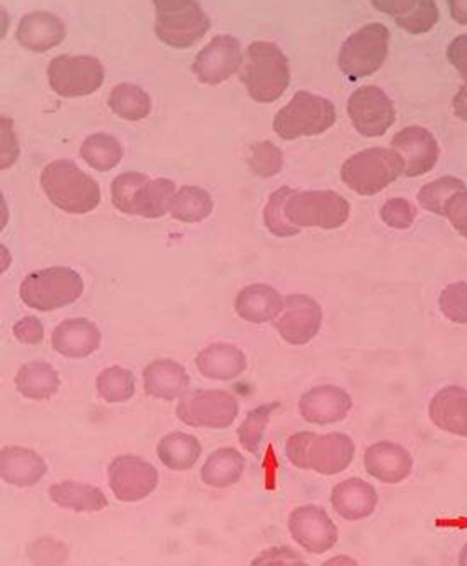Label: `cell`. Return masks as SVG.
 I'll return each instance as SVG.
<instances>
[{
    "label": "cell",
    "instance_id": "f35d334b",
    "mask_svg": "<svg viewBox=\"0 0 467 566\" xmlns=\"http://www.w3.org/2000/svg\"><path fill=\"white\" fill-rule=\"evenodd\" d=\"M467 187L464 181L458 180L455 176H444L439 180L426 184L419 191V205L430 213L444 216L445 205L449 202L456 193L466 191Z\"/></svg>",
    "mask_w": 467,
    "mask_h": 566
},
{
    "label": "cell",
    "instance_id": "44dd1931",
    "mask_svg": "<svg viewBox=\"0 0 467 566\" xmlns=\"http://www.w3.org/2000/svg\"><path fill=\"white\" fill-rule=\"evenodd\" d=\"M19 45L29 51L43 53L56 48L66 38V24L59 15L51 12H31L19 21Z\"/></svg>",
    "mask_w": 467,
    "mask_h": 566
},
{
    "label": "cell",
    "instance_id": "7402d4cb",
    "mask_svg": "<svg viewBox=\"0 0 467 566\" xmlns=\"http://www.w3.org/2000/svg\"><path fill=\"white\" fill-rule=\"evenodd\" d=\"M331 505L347 522L369 518L376 511V489L363 479H347L339 482L331 492Z\"/></svg>",
    "mask_w": 467,
    "mask_h": 566
},
{
    "label": "cell",
    "instance_id": "9a60e30c",
    "mask_svg": "<svg viewBox=\"0 0 467 566\" xmlns=\"http://www.w3.org/2000/svg\"><path fill=\"white\" fill-rule=\"evenodd\" d=\"M243 66L241 45L230 34H219L195 56L193 73L206 85H221Z\"/></svg>",
    "mask_w": 467,
    "mask_h": 566
},
{
    "label": "cell",
    "instance_id": "1f68e13d",
    "mask_svg": "<svg viewBox=\"0 0 467 566\" xmlns=\"http://www.w3.org/2000/svg\"><path fill=\"white\" fill-rule=\"evenodd\" d=\"M174 195L176 186L168 178L146 181L133 200V216L146 219L163 218L173 208Z\"/></svg>",
    "mask_w": 467,
    "mask_h": 566
},
{
    "label": "cell",
    "instance_id": "b9f144b4",
    "mask_svg": "<svg viewBox=\"0 0 467 566\" xmlns=\"http://www.w3.org/2000/svg\"><path fill=\"white\" fill-rule=\"evenodd\" d=\"M148 180H151L148 176L138 175V172H124V175L116 176L111 186L113 205L116 206V210L133 216V200L137 197L138 189Z\"/></svg>",
    "mask_w": 467,
    "mask_h": 566
},
{
    "label": "cell",
    "instance_id": "c3c4849f",
    "mask_svg": "<svg viewBox=\"0 0 467 566\" xmlns=\"http://www.w3.org/2000/svg\"><path fill=\"white\" fill-rule=\"evenodd\" d=\"M252 565H305V560H303V557L295 554L294 549L287 548V546H279V548H270L262 552V554L258 555L257 559L252 560Z\"/></svg>",
    "mask_w": 467,
    "mask_h": 566
},
{
    "label": "cell",
    "instance_id": "ee69618b",
    "mask_svg": "<svg viewBox=\"0 0 467 566\" xmlns=\"http://www.w3.org/2000/svg\"><path fill=\"white\" fill-rule=\"evenodd\" d=\"M380 218L387 227L396 230H406L414 224L417 218L415 206L406 199H391L382 206Z\"/></svg>",
    "mask_w": 467,
    "mask_h": 566
},
{
    "label": "cell",
    "instance_id": "f5cc1de1",
    "mask_svg": "<svg viewBox=\"0 0 467 566\" xmlns=\"http://www.w3.org/2000/svg\"><path fill=\"white\" fill-rule=\"evenodd\" d=\"M450 13L458 23L467 24V0H455L449 4Z\"/></svg>",
    "mask_w": 467,
    "mask_h": 566
},
{
    "label": "cell",
    "instance_id": "f6af8a7d",
    "mask_svg": "<svg viewBox=\"0 0 467 566\" xmlns=\"http://www.w3.org/2000/svg\"><path fill=\"white\" fill-rule=\"evenodd\" d=\"M29 559L37 565H62L68 560V548L53 536H42L29 548Z\"/></svg>",
    "mask_w": 467,
    "mask_h": 566
},
{
    "label": "cell",
    "instance_id": "816d5d0a",
    "mask_svg": "<svg viewBox=\"0 0 467 566\" xmlns=\"http://www.w3.org/2000/svg\"><path fill=\"white\" fill-rule=\"evenodd\" d=\"M453 109H455V115L460 118V120L467 122V88L466 86H461L458 94H456L455 99H453Z\"/></svg>",
    "mask_w": 467,
    "mask_h": 566
},
{
    "label": "cell",
    "instance_id": "74e56055",
    "mask_svg": "<svg viewBox=\"0 0 467 566\" xmlns=\"http://www.w3.org/2000/svg\"><path fill=\"white\" fill-rule=\"evenodd\" d=\"M277 408H279V402H268L247 413L246 421L241 422V427L238 428V440L247 452L258 454L271 413Z\"/></svg>",
    "mask_w": 467,
    "mask_h": 566
},
{
    "label": "cell",
    "instance_id": "2e32d148",
    "mask_svg": "<svg viewBox=\"0 0 467 566\" xmlns=\"http://www.w3.org/2000/svg\"><path fill=\"white\" fill-rule=\"evenodd\" d=\"M322 326V307L311 295L292 294L284 297V307L277 316L276 329L282 340L303 346L316 337Z\"/></svg>",
    "mask_w": 467,
    "mask_h": 566
},
{
    "label": "cell",
    "instance_id": "db71d44e",
    "mask_svg": "<svg viewBox=\"0 0 467 566\" xmlns=\"http://www.w3.org/2000/svg\"><path fill=\"white\" fill-rule=\"evenodd\" d=\"M325 565H357V560L350 559V557H333V559L328 560Z\"/></svg>",
    "mask_w": 467,
    "mask_h": 566
},
{
    "label": "cell",
    "instance_id": "8d00e7d4",
    "mask_svg": "<svg viewBox=\"0 0 467 566\" xmlns=\"http://www.w3.org/2000/svg\"><path fill=\"white\" fill-rule=\"evenodd\" d=\"M97 395L108 403L126 402L135 395V376L124 367H108L96 380Z\"/></svg>",
    "mask_w": 467,
    "mask_h": 566
},
{
    "label": "cell",
    "instance_id": "ba28073f",
    "mask_svg": "<svg viewBox=\"0 0 467 566\" xmlns=\"http://www.w3.org/2000/svg\"><path fill=\"white\" fill-rule=\"evenodd\" d=\"M210 18L191 0L156 2V34L170 48H191L210 31Z\"/></svg>",
    "mask_w": 467,
    "mask_h": 566
},
{
    "label": "cell",
    "instance_id": "484cf974",
    "mask_svg": "<svg viewBox=\"0 0 467 566\" xmlns=\"http://www.w3.org/2000/svg\"><path fill=\"white\" fill-rule=\"evenodd\" d=\"M234 307L249 324H266L281 314L284 297L268 284H249L238 294Z\"/></svg>",
    "mask_w": 467,
    "mask_h": 566
},
{
    "label": "cell",
    "instance_id": "e575fe53",
    "mask_svg": "<svg viewBox=\"0 0 467 566\" xmlns=\"http://www.w3.org/2000/svg\"><path fill=\"white\" fill-rule=\"evenodd\" d=\"M108 107L124 120L137 122L151 115L152 99L141 86L121 83L111 91Z\"/></svg>",
    "mask_w": 467,
    "mask_h": 566
},
{
    "label": "cell",
    "instance_id": "d4e9b609",
    "mask_svg": "<svg viewBox=\"0 0 467 566\" xmlns=\"http://www.w3.org/2000/svg\"><path fill=\"white\" fill-rule=\"evenodd\" d=\"M198 373L210 380L230 381L240 378L246 373L247 357L234 344H210L208 348L198 352Z\"/></svg>",
    "mask_w": 467,
    "mask_h": 566
},
{
    "label": "cell",
    "instance_id": "5b68a950",
    "mask_svg": "<svg viewBox=\"0 0 467 566\" xmlns=\"http://www.w3.org/2000/svg\"><path fill=\"white\" fill-rule=\"evenodd\" d=\"M83 292V277L64 265H54L27 275L19 290L24 305L42 313L72 305Z\"/></svg>",
    "mask_w": 467,
    "mask_h": 566
},
{
    "label": "cell",
    "instance_id": "4fadbf2b",
    "mask_svg": "<svg viewBox=\"0 0 467 566\" xmlns=\"http://www.w3.org/2000/svg\"><path fill=\"white\" fill-rule=\"evenodd\" d=\"M347 115L363 137H382L395 122V105L380 86L366 85L347 99Z\"/></svg>",
    "mask_w": 467,
    "mask_h": 566
},
{
    "label": "cell",
    "instance_id": "8fae6325",
    "mask_svg": "<svg viewBox=\"0 0 467 566\" xmlns=\"http://www.w3.org/2000/svg\"><path fill=\"white\" fill-rule=\"evenodd\" d=\"M49 85L59 96H89L103 85L105 70L96 56H54L48 67Z\"/></svg>",
    "mask_w": 467,
    "mask_h": 566
},
{
    "label": "cell",
    "instance_id": "ac0fdd59",
    "mask_svg": "<svg viewBox=\"0 0 467 566\" xmlns=\"http://www.w3.org/2000/svg\"><path fill=\"white\" fill-rule=\"evenodd\" d=\"M352 411V397L335 386L314 387L300 398V413L312 424H331L346 419Z\"/></svg>",
    "mask_w": 467,
    "mask_h": 566
},
{
    "label": "cell",
    "instance_id": "4316f807",
    "mask_svg": "<svg viewBox=\"0 0 467 566\" xmlns=\"http://www.w3.org/2000/svg\"><path fill=\"white\" fill-rule=\"evenodd\" d=\"M430 419L439 430L467 438V391L461 387H445L432 398Z\"/></svg>",
    "mask_w": 467,
    "mask_h": 566
},
{
    "label": "cell",
    "instance_id": "9c48e42d",
    "mask_svg": "<svg viewBox=\"0 0 467 566\" xmlns=\"http://www.w3.org/2000/svg\"><path fill=\"white\" fill-rule=\"evenodd\" d=\"M390 40L391 34L385 24H365L342 43L341 53H339V66L342 73L352 81L376 73L384 66L387 59Z\"/></svg>",
    "mask_w": 467,
    "mask_h": 566
},
{
    "label": "cell",
    "instance_id": "6da1fadb",
    "mask_svg": "<svg viewBox=\"0 0 467 566\" xmlns=\"http://www.w3.org/2000/svg\"><path fill=\"white\" fill-rule=\"evenodd\" d=\"M287 457L300 470L316 471L322 475H339L347 470L355 457V443L342 432L318 436L298 432L287 441Z\"/></svg>",
    "mask_w": 467,
    "mask_h": 566
},
{
    "label": "cell",
    "instance_id": "277c9868",
    "mask_svg": "<svg viewBox=\"0 0 467 566\" xmlns=\"http://www.w3.org/2000/svg\"><path fill=\"white\" fill-rule=\"evenodd\" d=\"M404 159L401 154L387 148H369L347 157L342 165V181L352 191L363 197H372L404 175Z\"/></svg>",
    "mask_w": 467,
    "mask_h": 566
},
{
    "label": "cell",
    "instance_id": "d6a6232c",
    "mask_svg": "<svg viewBox=\"0 0 467 566\" xmlns=\"http://www.w3.org/2000/svg\"><path fill=\"white\" fill-rule=\"evenodd\" d=\"M200 452H203L200 441L195 436L184 434V432L165 436L157 446V457L168 470L173 471H187L195 468Z\"/></svg>",
    "mask_w": 467,
    "mask_h": 566
},
{
    "label": "cell",
    "instance_id": "cb8c5ba5",
    "mask_svg": "<svg viewBox=\"0 0 467 566\" xmlns=\"http://www.w3.org/2000/svg\"><path fill=\"white\" fill-rule=\"evenodd\" d=\"M144 391L152 398L159 400H176L186 395L189 389V374L180 363L173 359H157L144 368Z\"/></svg>",
    "mask_w": 467,
    "mask_h": 566
},
{
    "label": "cell",
    "instance_id": "11a10c76",
    "mask_svg": "<svg viewBox=\"0 0 467 566\" xmlns=\"http://www.w3.org/2000/svg\"><path fill=\"white\" fill-rule=\"evenodd\" d=\"M0 251H2V272H7L8 264H10V253H8V249L4 245L0 248Z\"/></svg>",
    "mask_w": 467,
    "mask_h": 566
},
{
    "label": "cell",
    "instance_id": "52a82bcc",
    "mask_svg": "<svg viewBox=\"0 0 467 566\" xmlns=\"http://www.w3.org/2000/svg\"><path fill=\"white\" fill-rule=\"evenodd\" d=\"M350 202L342 195L324 191H292L284 202V218L295 229H341L350 218Z\"/></svg>",
    "mask_w": 467,
    "mask_h": 566
},
{
    "label": "cell",
    "instance_id": "e0dca14e",
    "mask_svg": "<svg viewBox=\"0 0 467 566\" xmlns=\"http://www.w3.org/2000/svg\"><path fill=\"white\" fill-rule=\"evenodd\" d=\"M391 148L404 159L407 178L428 175L439 159V145L428 129L421 126L404 127L391 140Z\"/></svg>",
    "mask_w": 467,
    "mask_h": 566
},
{
    "label": "cell",
    "instance_id": "4dcf8cb0",
    "mask_svg": "<svg viewBox=\"0 0 467 566\" xmlns=\"http://www.w3.org/2000/svg\"><path fill=\"white\" fill-rule=\"evenodd\" d=\"M15 387L24 398L49 400L59 392L61 378L49 363H27V365L19 368L18 376H15Z\"/></svg>",
    "mask_w": 467,
    "mask_h": 566
},
{
    "label": "cell",
    "instance_id": "ab89813d",
    "mask_svg": "<svg viewBox=\"0 0 467 566\" xmlns=\"http://www.w3.org/2000/svg\"><path fill=\"white\" fill-rule=\"evenodd\" d=\"M292 191L294 189H290V187L277 189L264 208L266 229L270 230L271 234L279 235V238H290V235L300 234L301 232L300 229H295L294 224L288 223L287 218H284V202H287Z\"/></svg>",
    "mask_w": 467,
    "mask_h": 566
},
{
    "label": "cell",
    "instance_id": "d6986e66",
    "mask_svg": "<svg viewBox=\"0 0 467 566\" xmlns=\"http://www.w3.org/2000/svg\"><path fill=\"white\" fill-rule=\"evenodd\" d=\"M365 468L369 475L384 484H401L412 475L414 458L398 443L380 441L366 449Z\"/></svg>",
    "mask_w": 467,
    "mask_h": 566
},
{
    "label": "cell",
    "instance_id": "7bdbcfd3",
    "mask_svg": "<svg viewBox=\"0 0 467 566\" xmlns=\"http://www.w3.org/2000/svg\"><path fill=\"white\" fill-rule=\"evenodd\" d=\"M439 311L455 324H467V283H453L445 286L439 295Z\"/></svg>",
    "mask_w": 467,
    "mask_h": 566
},
{
    "label": "cell",
    "instance_id": "60d3db41",
    "mask_svg": "<svg viewBox=\"0 0 467 566\" xmlns=\"http://www.w3.org/2000/svg\"><path fill=\"white\" fill-rule=\"evenodd\" d=\"M247 164L251 167L252 175L258 178H273L281 172L284 157L273 143L264 140L252 146Z\"/></svg>",
    "mask_w": 467,
    "mask_h": 566
},
{
    "label": "cell",
    "instance_id": "9f6ffc18",
    "mask_svg": "<svg viewBox=\"0 0 467 566\" xmlns=\"http://www.w3.org/2000/svg\"><path fill=\"white\" fill-rule=\"evenodd\" d=\"M460 565L461 566H467V544H466V546H464V549H461Z\"/></svg>",
    "mask_w": 467,
    "mask_h": 566
},
{
    "label": "cell",
    "instance_id": "7dc6e473",
    "mask_svg": "<svg viewBox=\"0 0 467 566\" xmlns=\"http://www.w3.org/2000/svg\"><path fill=\"white\" fill-rule=\"evenodd\" d=\"M0 127H2V159H0V167L4 170L10 169L15 164V159L19 156V145L15 132H13L12 118L2 116L0 118Z\"/></svg>",
    "mask_w": 467,
    "mask_h": 566
},
{
    "label": "cell",
    "instance_id": "7a4b0ae2",
    "mask_svg": "<svg viewBox=\"0 0 467 566\" xmlns=\"http://www.w3.org/2000/svg\"><path fill=\"white\" fill-rule=\"evenodd\" d=\"M42 187L48 199L66 213H91L102 202L100 184L70 159L49 164L42 172Z\"/></svg>",
    "mask_w": 467,
    "mask_h": 566
},
{
    "label": "cell",
    "instance_id": "f1b7e54d",
    "mask_svg": "<svg viewBox=\"0 0 467 566\" xmlns=\"http://www.w3.org/2000/svg\"><path fill=\"white\" fill-rule=\"evenodd\" d=\"M243 471H246L243 454L232 447H222L208 457L200 471V479L211 489H228L236 482H240Z\"/></svg>",
    "mask_w": 467,
    "mask_h": 566
},
{
    "label": "cell",
    "instance_id": "8992f818",
    "mask_svg": "<svg viewBox=\"0 0 467 566\" xmlns=\"http://www.w3.org/2000/svg\"><path fill=\"white\" fill-rule=\"evenodd\" d=\"M335 105L311 92H298L287 107L277 113L273 129L284 140L314 137L335 126Z\"/></svg>",
    "mask_w": 467,
    "mask_h": 566
},
{
    "label": "cell",
    "instance_id": "681fc988",
    "mask_svg": "<svg viewBox=\"0 0 467 566\" xmlns=\"http://www.w3.org/2000/svg\"><path fill=\"white\" fill-rule=\"evenodd\" d=\"M13 337L18 338L19 343L23 344H42L45 332H43V324L37 316H27V318L19 319L18 324L13 326Z\"/></svg>",
    "mask_w": 467,
    "mask_h": 566
},
{
    "label": "cell",
    "instance_id": "836d02e7",
    "mask_svg": "<svg viewBox=\"0 0 467 566\" xmlns=\"http://www.w3.org/2000/svg\"><path fill=\"white\" fill-rule=\"evenodd\" d=\"M214 211L211 195L197 186H184L176 191L170 216L181 223H200Z\"/></svg>",
    "mask_w": 467,
    "mask_h": 566
},
{
    "label": "cell",
    "instance_id": "ffe728a7",
    "mask_svg": "<svg viewBox=\"0 0 467 566\" xmlns=\"http://www.w3.org/2000/svg\"><path fill=\"white\" fill-rule=\"evenodd\" d=\"M54 352L70 359H84L102 346V333L96 324L86 318H70L61 322L51 337Z\"/></svg>",
    "mask_w": 467,
    "mask_h": 566
},
{
    "label": "cell",
    "instance_id": "3957f363",
    "mask_svg": "<svg viewBox=\"0 0 467 566\" xmlns=\"http://www.w3.org/2000/svg\"><path fill=\"white\" fill-rule=\"evenodd\" d=\"M241 83L258 103H273L290 85V64L276 43L252 42L241 67Z\"/></svg>",
    "mask_w": 467,
    "mask_h": 566
},
{
    "label": "cell",
    "instance_id": "30bf717a",
    "mask_svg": "<svg viewBox=\"0 0 467 566\" xmlns=\"http://www.w3.org/2000/svg\"><path fill=\"white\" fill-rule=\"evenodd\" d=\"M240 411L238 400L228 391H187L176 406V416L193 428L222 430L236 421Z\"/></svg>",
    "mask_w": 467,
    "mask_h": 566
},
{
    "label": "cell",
    "instance_id": "f546056e",
    "mask_svg": "<svg viewBox=\"0 0 467 566\" xmlns=\"http://www.w3.org/2000/svg\"><path fill=\"white\" fill-rule=\"evenodd\" d=\"M49 497L68 511L100 512L107 506V497L102 490L84 482H56L49 489Z\"/></svg>",
    "mask_w": 467,
    "mask_h": 566
},
{
    "label": "cell",
    "instance_id": "bcb514c9",
    "mask_svg": "<svg viewBox=\"0 0 467 566\" xmlns=\"http://www.w3.org/2000/svg\"><path fill=\"white\" fill-rule=\"evenodd\" d=\"M444 218L449 219L453 229L458 234L467 238V189L456 193L453 199L445 205Z\"/></svg>",
    "mask_w": 467,
    "mask_h": 566
},
{
    "label": "cell",
    "instance_id": "f907efd6",
    "mask_svg": "<svg viewBox=\"0 0 467 566\" xmlns=\"http://www.w3.org/2000/svg\"><path fill=\"white\" fill-rule=\"evenodd\" d=\"M447 56H449L450 64L460 73L461 78H464V86L467 88V34L455 38L449 43Z\"/></svg>",
    "mask_w": 467,
    "mask_h": 566
},
{
    "label": "cell",
    "instance_id": "5bb4252c",
    "mask_svg": "<svg viewBox=\"0 0 467 566\" xmlns=\"http://www.w3.org/2000/svg\"><path fill=\"white\" fill-rule=\"evenodd\" d=\"M288 531L311 554H325L339 543V530L322 506H298L288 518Z\"/></svg>",
    "mask_w": 467,
    "mask_h": 566
},
{
    "label": "cell",
    "instance_id": "d590c367",
    "mask_svg": "<svg viewBox=\"0 0 467 566\" xmlns=\"http://www.w3.org/2000/svg\"><path fill=\"white\" fill-rule=\"evenodd\" d=\"M81 157L92 169L100 172H107L121 164L124 157V148L121 140L107 135V133H94L91 137H86L81 145Z\"/></svg>",
    "mask_w": 467,
    "mask_h": 566
},
{
    "label": "cell",
    "instance_id": "7c38bea8",
    "mask_svg": "<svg viewBox=\"0 0 467 566\" xmlns=\"http://www.w3.org/2000/svg\"><path fill=\"white\" fill-rule=\"evenodd\" d=\"M108 486L114 497L124 503H137L154 494L159 482V473L144 458L124 454L114 458L107 470Z\"/></svg>",
    "mask_w": 467,
    "mask_h": 566
},
{
    "label": "cell",
    "instance_id": "83f0119b",
    "mask_svg": "<svg viewBox=\"0 0 467 566\" xmlns=\"http://www.w3.org/2000/svg\"><path fill=\"white\" fill-rule=\"evenodd\" d=\"M372 7L380 12L390 13L391 18H395L398 27L412 34H425L439 21V10L432 0H419V2L390 0V2H372Z\"/></svg>",
    "mask_w": 467,
    "mask_h": 566
},
{
    "label": "cell",
    "instance_id": "603a6c76",
    "mask_svg": "<svg viewBox=\"0 0 467 566\" xmlns=\"http://www.w3.org/2000/svg\"><path fill=\"white\" fill-rule=\"evenodd\" d=\"M45 473H48V464L38 452L31 449L4 447L0 452V476L12 486L31 489L42 481Z\"/></svg>",
    "mask_w": 467,
    "mask_h": 566
}]
</instances>
